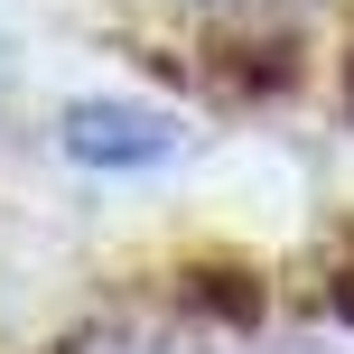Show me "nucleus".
Returning a JSON list of instances; mask_svg holds the SVG:
<instances>
[{
	"label": "nucleus",
	"instance_id": "nucleus-5",
	"mask_svg": "<svg viewBox=\"0 0 354 354\" xmlns=\"http://www.w3.org/2000/svg\"><path fill=\"white\" fill-rule=\"evenodd\" d=\"M187 10H252V0H187Z\"/></svg>",
	"mask_w": 354,
	"mask_h": 354
},
{
	"label": "nucleus",
	"instance_id": "nucleus-1",
	"mask_svg": "<svg viewBox=\"0 0 354 354\" xmlns=\"http://www.w3.org/2000/svg\"><path fill=\"white\" fill-rule=\"evenodd\" d=\"M56 140H66L75 168H112L122 177V168H168L187 149V131L168 112H149V103H66Z\"/></svg>",
	"mask_w": 354,
	"mask_h": 354
},
{
	"label": "nucleus",
	"instance_id": "nucleus-2",
	"mask_svg": "<svg viewBox=\"0 0 354 354\" xmlns=\"http://www.w3.org/2000/svg\"><path fill=\"white\" fill-rule=\"evenodd\" d=\"M187 84H205L214 103H233V112L280 103V93L299 84V37H289V28H224V37L187 66Z\"/></svg>",
	"mask_w": 354,
	"mask_h": 354
},
{
	"label": "nucleus",
	"instance_id": "nucleus-6",
	"mask_svg": "<svg viewBox=\"0 0 354 354\" xmlns=\"http://www.w3.org/2000/svg\"><path fill=\"white\" fill-rule=\"evenodd\" d=\"M345 122H354V56H345Z\"/></svg>",
	"mask_w": 354,
	"mask_h": 354
},
{
	"label": "nucleus",
	"instance_id": "nucleus-3",
	"mask_svg": "<svg viewBox=\"0 0 354 354\" xmlns=\"http://www.w3.org/2000/svg\"><path fill=\"white\" fill-rule=\"evenodd\" d=\"M177 317L205 336V326H261V308H270V289H261V270H243V261H196V270H177Z\"/></svg>",
	"mask_w": 354,
	"mask_h": 354
},
{
	"label": "nucleus",
	"instance_id": "nucleus-4",
	"mask_svg": "<svg viewBox=\"0 0 354 354\" xmlns=\"http://www.w3.org/2000/svg\"><path fill=\"white\" fill-rule=\"evenodd\" d=\"M47 354H196V326H149V317H93Z\"/></svg>",
	"mask_w": 354,
	"mask_h": 354
}]
</instances>
